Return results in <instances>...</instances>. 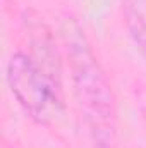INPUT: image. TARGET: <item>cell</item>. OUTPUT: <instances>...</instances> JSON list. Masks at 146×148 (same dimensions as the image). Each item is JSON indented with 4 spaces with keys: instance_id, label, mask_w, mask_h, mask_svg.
<instances>
[{
    "instance_id": "cell-1",
    "label": "cell",
    "mask_w": 146,
    "mask_h": 148,
    "mask_svg": "<svg viewBox=\"0 0 146 148\" xmlns=\"http://www.w3.org/2000/svg\"><path fill=\"white\" fill-rule=\"evenodd\" d=\"M83 33L76 24H71L64 33L76 100L95 147L115 148L117 122L112 88Z\"/></svg>"
},
{
    "instance_id": "cell-2",
    "label": "cell",
    "mask_w": 146,
    "mask_h": 148,
    "mask_svg": "<svg viewBox=\"0 0 146 148\" xmlns=\"http://www.w3.org/2000/svg\"><path fill=\"white\" fill-rule=\"evenodd\" d=\"M7 81L21 109L38 124H48L62 109L55 76L26 53H14L7 64Z\"/></svg>"
},
{
    "instance_id": "cell-3",
    "label": "cell",
    "mask_w": 146,
    "mask_h": 148,
    "mask_svg": "<svg viewBox=\"0 0 146 148\" xmlns=\"http://www.w3.org/2000/svg\"><path fill=\"white\" fill-rule=\"evenodd\" d=\"M124 10L131 35L146 52V0H126Z\"/></svg>"
}]
</instances>
